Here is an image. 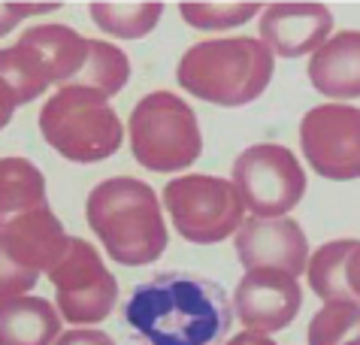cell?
Listing matches in <instances>:
<instances>
[{"label": "cell", "instance_id": "cell-1", "mask_svg": "<svg viewBox=\"0 0 360 345\" xmlns=\"http://www.w3.org/2000/svg\"><path fill=\"white\" fill-rule=\"evenodd\" d=\"M230 318L218 282L176 270L139 282L124 303V324L143 345H221Z\"/></svg>", "mask_w": 360, "mask_h": 345}, {"label": "cell", "instance_id": "cell-2", "mask_svg": "<svg viewBox=\"0 0 360 345\" xmlns=\"http://www.w3.org/2000/svg\"><path fill=\"white\" fill-rule=\"evenodd\" d=\"M88 225L103 242L109 258L124 267H143L167 251V225L158 194L146 182L118 176L88 194Z\"/></svg>", "mask_w": 360, "mask_h": 345}, {"label": "cell", "instance_id": "cell-3", "mask_svg": "<svg viewBox=\"0 0 360 345\" xmlns=\"http://www.w3.org/2000/svg\"><path fill=\"white\" fill-rule=\"evenodd\" d=\"M276 58L255 37L203 39L182 55L176 79L188 94L215 106H245L266 91Z\"/></svg>", "mask_w": 360, "mask_h": 345}, {"label": "cell", "instance_id": "cell-4", "mask_svg": "<svg viewBox=\"0 0 360 345\" xmlns=\"http://www.w3.org/2000/svg\"><path fill=\"white\" fill-rule=\"evenodd\" d=\"M39 130L58 155L73 164H97L122 149V118L109 97L91 88L67 85L46 100L39 113Z\"/></svg>", "mask_w": 360, "mask_h": 345}, {"label": "cell", "instance_id": "cell-5", "mask_svg": "<svg viewBox=\"0 0 360 345\" xmlns=\"http://www.w3.org/2000/svg\"><path fill=\"white\" fill-rule=\"evenodd\" d=\"M131 151L146 170H188L203 151L194 109L173 91H152L131 113Z\"/></svg>", "mask_w": 360, "mask_h": 345}, {"label": "cell", "instance_id": "cell-6", "mask_svg": "<svg viewBox=\"0 0 360 345\" xmlns=\"http://www.w3.org/2000/svg\"><path fill=\"white\" fill-rule=\"evenodd\" d=\"M164 206L179 237L197 246H215L243 225L245 203L230 179L182 176L167 182Z\"/></svg>", "mask_w": 360, "mask_h": 345}, {"label": "cell", "instance_id": "cell-7", "mask_svg": "<svg viewBox=\"0 0 360 345\" xmlns=\"http://www.w3.org/2000/svg\"><path fill=\"white\" fill-rule=\"evenodd\" d=\"M233 185L255 218H285L306 194V172L291 149L261 143L233 161Z\"/></svg>", "mask_w": 360, "mask_h": 345}, {"label": "cell", "instance_id": "cell-8", "mask_svg": "<svg viewBox=\"0 0 360 345\" xmlns=\"http://www.w3.org/2000/svg\"><path fill=\"white\" fill-rule=\"evenodd\" d=\"M58 294L61 315L70 324H97L109 318L118 300V282L106 270L100 251L91 242L70 237L64 258L49 270Z\"/></svg>", "mask_w": 360, "mask_h": 345}, {"label": "cell", "instance_id": "cell-9", "mask_svg": "<svg viewBox=\"0 0 360 345\" xmlns=\"http://www.w3.org/2000/svg\"><path fill=\"white\" fill-rule=\"evenodd\" d=\"M300 146L318 176L333 182L360 179V109L324 104L300 121Z\"/></svg>", "mask_w": 360, "mask_h": 345}, {"label": "cell", "instance_id": "cell-10", "mask_svg": "<svg viewBox=\"0 0 360 345\" xmlns=\"http://www.w3.org/2000/svg\"><path fill=\"white\" fill-rule=\"evenodd\" d=\"M236 255L245 270H276L303 276L309 267V239L294 218H245L236 230Z\"/></svg>", "mask_w": 360, "mask_h": 345}, {"label": "cell", "instance_id": "cell-11", "mask_svg": "<svg viewBox=\"0 0 360 345\" xmlns=\"http://www.w3.org/2000/svg\"><path fill=\"white\" fill-rule=\"evenodd\" d=\"M303 291L294 276L276 270H248L233 291V312L252 333L285 330L297 318Z\"/></svg>", "mask_w": 360, "mask_h": 345}, {"label": "cell", "instance_id": "cell-12", "mask_svg": "<svg viewBox=\"0 0 360 345\" xmlns=\"http://www.w3.org/2000/svg\"><path fill=\"white\" fill-rule=\"evenodd\" d=\"M333 30V13L324 4H269L261 15L264 46L278 58L318 52Z\"/></svg>", "mask_w": 360, "mask_h": 345}, {"label": "cell", "instance_id": "cell-13", "mask_svg": "<svg viewBox=\"0 0 360 345\" xmlns=\"http://www.w3.org/2000/svg\"><path fill=\"white\" fill-rule=\"evenodd\" d=\"M0 246L15 263L31 272H49L64 258L70 237L64 233L61 218L49 206L34 209L27 215L0 227Z\"/></svg>", "mask_w": 360, "mask_h": 345}, {"label": "cell", "instance_id": "cell-14", "mask_svg": "<svg viewBox=\"0 0 360 345\" xmlns=\"http://www.w3.org/2000/svg\"><path fill=\"white\" fill-rule=\"evenodd\" d=\"M18 46L31 49L37 61L43 64L49 85H79L85 73L88 55H91V39L79 37L67 25H39L18 37Z\"/></svg>", "mask_w": 360, "mask_h": 345}, {"label": "cell", "instance_id": "cell-15", "mask_svg": "<svg viewBox=\"0 0 360 345\" xmlns=\"http://www.w3.org/2000/svg\"><path fill=\"white\" fill-rule=\"evenodd\" d=\"M309 82L336 100L360 97V30L330 37L309 61Z\"/></svg>", "mask_w": 360, "mask_h": 345}, {"label": "cell", "instance_id": "cell-16", "mask_svg": "<svg viewBox=\"0 0 360 345\" xmlns=\"http://www.w3.org/2000/svg\"><path fill=\"white\" fill-rule=\"evenodd\" d=\"M309 285L321 300L360 306V239L324 242L309 261Z\"/></svg>", "mask_w": 360, "mask_h": 345}, {"label": "cell", "instance_id": "cell-17", "mask_svg": "<svg viewBox=\"0 0 360 345\" xmlns=\"http://www.w3.org/2000/svg\"><path fill=\"white\" fill-rule=\"evenodd\" d=\"M61 315L43 297L0 300V345H55Z\"/></svg>", "mask_w": 360, "mask_h": 345}, {"label": "cell", "instance_id": "cell-18", "mask_svg": "<svg viewBox=\"0 0 360 345\" xmlns=\"http://www.w3.org/2000/svg\"><path fill=\"white\" fill-rule=\"evenodd\" d=\"M49 206L46 179L27 158H0V227Z\"/></svg>", "mask_w": 360, "mask_h": 345}, {"label": "cell", "instance_id": "cell-19", "mask_svg": "<svg viewBox=\"0 0 360 345\" xmlns=\"http://www.w3.org/2000/svg\"><path fill=\"white\" fill-rule=\"evenodd\" d=\"M0 85L9 91L15 106H25L49 88V76L31 49L15 43L9 49H0Z\"/></svg>", "mask_w": 360, "mask_h": 345}, {"label": "cell", "instance_id": "cell-20", "mask_svg": "<svg viewBox=\"0 0 360 345\" xmlns=\"http://www.w3.org/2000/svg\"><path fill=\"white\" fill-rule=\"evenodd\" d=\"M88 9L100 30L122 39H139L152 34V27L164 15V4H91Z\"/></svg>", "mask_w": 360, "mask_h": 345}, {"label": "cell", "instance_id": "cell-21", "mask_svg": "<svg viewBox=\"0 0 360 345\" xmlns=\"http://www.w3.org/2000/svg\"><path fill=\"white\" fill-rule=\"evenodd\" d=\"M309 345H360V306L327 300L309 321Z\"/></svg>", "mask_w": 360, "mask_h": 345}, {"label": "cell", "instance_id": "cell-22", "mask_svg": "<svg viewBox=\"0 0 360 345\" xmlns=\"http://www.w3.org/2000/svg\"><path fill=\"white\" fill-rule=\"evenodd\" d=\"M261 4H179V15L197 30H227L255 18Z\"/></svg>", "mask_w": 360, "mask_h": 345}, {"label": "cell", "instance_id": "cell-23", "mask_svg": "<svg viewBox=\"0 0 360 345\" xmlns=\"http://www.w3.org/2000/svg\"><path fill=\"white\" fill-rule=\"evenodd\" d=\"M37 279H39V272L25 270L22 263H15L6 255V249L0 246V300L25 297V294L37 285Z\"/></svg>", "mask_w": 360, "mask_h": 345}, {"label": "cell", "instance_id": "cell-24", "mask_svg": "<svg viewBox=\"0 0 360 345\" xmlns=\"http://www.w3.org/2000/svg\"><path fill=\"white\" fill-rule=\"evenodd\" d=\"M52 9H61V4H0V37L9 34L22 18L52 13Z\"/></svg>", "mask_w": 360, "mask_h": 345}, {"label": "cell", "instance_id": "cell-25", "mask_svg": "<svg viewBox=\"0 0 360 345\" xmlns=\"http://www.w3.org/2000/svg\"><path fill=\"white\" fill-rule=\"evenodd\" d=\"M55 345H115L103 330H67L55 339Z\"/></svg>", "mask_w": 360, "mask_h": 345}, {"label": "cell", "instance_id": "cell-26", "mask_svg": "<svg viewBox=\"0 0 360 345\" xmlns=\"http://www.w3.org/2000/svg\"><path fill=\"white\" fill-rule=\"evenodd\" d=\"M15 104H13V97H9V91L0 85V130H4L9 121H13V113H15Z\"/></svg>", "mask_w": 360, "mask_h": 345}, {"label": "cell", "instance_id": "cell-27", "mask_svg": "<svg viewBox=\"0 0 360 345\" xmlns=\"http://www.w3.org/2000/svg\"><path fill=\"white\" fill-rule=\"evenodd\" d=\"M227 345H276V342H273V339H266V337H261V333L245 330V333H236V337H230Z\"/></svg>", "mask_w": 360, "mask_h": 345}]
</instances>
